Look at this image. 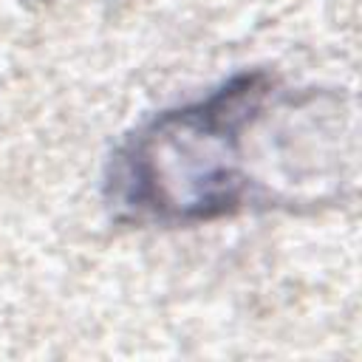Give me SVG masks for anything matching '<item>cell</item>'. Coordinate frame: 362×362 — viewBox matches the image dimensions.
Listing matches in <instances>:
<instances>
[{
    "label": "cell",
    "instance_id": "1",
    "mask_svg": "<svg viewBox=\"0 0 362 362\" xmlns=\"http://www.w3.org/2000/svg\"><path fill=\"white\" fill-rule=\"evenodd\" d=\"M283 90L266 71L238 74L209 96L158 113L116 153L107 201L119 218L192 223L260 198L249 136Z\"/></svg>",
    "mask_w": 362,
    "mask_h": 362
}]
</instances>
